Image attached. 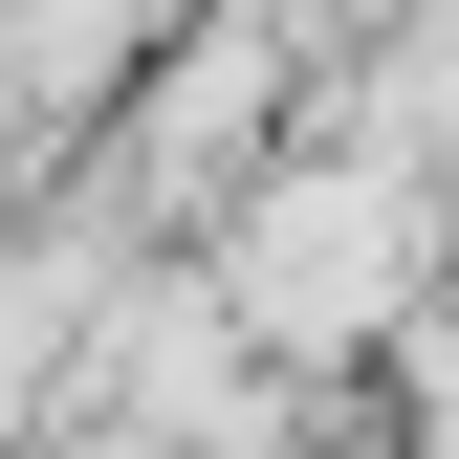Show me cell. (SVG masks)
I'll return each instance as SVG.
<instances>
[{"label":"cell","instance_id":"6da1fadb","mask_svg":"<svg viewBox=\"0 0 459 459\" xmlns=\"http://www.w3.org/2000/svg\"><path fill=\"white\" fill-rule=\"evenodd\" d=\"M372 307H394V197L284 176V197L241 219V328H263V351H351Z\"/></svg>","mask_w":459,"mask_h":459}]
</instances>
